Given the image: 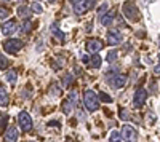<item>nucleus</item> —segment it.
I'll list each match as a JSON object with an SVG mask.
<instances>
[{"label": "nucleus", "instance_id": "nucleus-17", "mask_svg": "<svg viewBox=\"0 0 160 142\" xmlns=\"http://www.w3.org/2000/svg\"><path fill=\"white\" fill-rule=\"evenodd\" d=\"M32 29V21H29V19H26V21H22V24H21V27H19V31L22 32V34H28L29 31Z\"/></svg>", "mask_w": 160, "mask_h": 142}, {"label": "nucleus", "instance_id": "nucleus-25", "mask_svg": "<svg viewBox=\"0 0 160 142\" xmlns=\"http://www.w3.org/2000/svg\"><path fill=\"white\" fill-rule=\"evenodd\" d=\"M99 99H101L102 102H112V97L108 96L106 93H99Z\"/></svg>", "mask_w": 160, "mask_h": 142}, {"label": "nucleus", "instance_id": "nucleus-10", "mask_svg": "<svg viewBox=\"0 0 160 142\" xmlns=\"http://www.w3.org/2000/svg\"><path fill=\"white\" fill-rule=\"evenodd\" d=\"M122 40H123V37H122V34H120L118 31H109L108 32V42H109V45H118V43H122Z\"/></svg>", "mask_w": 160, "mask_h": 142}, {"label": "nucleus", "instance_id": "nucleus-5", "mask_svg": "<svg viewBox=\"0 0 160 142\" xmlns=\"http://www.w3.org/2000/svg\"><path fill=\"white\" fill-rule=\"evenodd\" d=\"M123 13L127 15V18L128 19H131V21H139V11H138V8H136V5L135 3H131V2H127L125 5H123Z\"/></svg>", "mask_w": 160, "mask_h": 142}, {"label": "nucleus", "instance_id": "nucleus-11", "mask_svg": "<svg viewBox=\"0 0 160 142\" xmlns=\"http://www.w3.org/2000/svg\"><path fill=\"white\" fill-rule=\"evenodd\" d=\"M16 31V21H13V19H8L3 22L2 26V34L3 35H11V34H15Z\"/></svg>", "mask_w": 160, "mask_h": 142}, {"label": "nucleus", "instance_id": "nucleus-24", "mask_svg": "<svg viewBox=\"0 0 160 142\" xmlns=\"http://www.w3.org/2000/svg\"><path fill=\"white\" fill-rule=\"evenodd\" d=\"M53 34H55V37L58 38L59 42H64V35H62V32H61V31H56L55 26H53Z\"/></svg>", "mask_w": 160, "mask_h": 142}, {"label": "nucleus", "instance_id": "nucleus-4", "mask_svg": "<svg viewBox=\"0 0 160 142\" xmlns=\"http://www.w3.org/2000/svg\"><path fill=\"white\" fill-rule=\"evenodd\" d=\"M122 137L125 142H138V131L133 126L125 125L122 128Z\"/></svg>", "mask_w": 160, "mask_h": 142}, {"label": "nucleus", "instance_id": "nucleus-31", "mask_svg": "<svg viewBox=\"0 0 160 142\" xmlns=\"http://www.w3.org/2000/svg\"><path fill=\"white\" fill-rule=\"evenodd\" d=\"M7 16H8V11H7L5 8H2V21H3V22H5V18H7Z\"/></svg>", "mask_w": 160, "mask_h": 142}, {"label": "nucleus", "instance_id": "nucleus-36", "mask_svg": "<svg viewBox=\"0 0 160 142\" xmlns=\"http://www.w3.org/2000/svg\"><path fill=\"white\" fill-rule=\"evenodd\" d=\"M18 2H26V0H18Z\"/></svg>", "mask_w": 160, "mask_h": 142}, {"label": "nucleus", "instance_id": "nucleus-12", "mask_svg": "<svg viewBox=\"0 0 160 142\" xmlns=\"http://www.w3.org/2000/svg\"><path fill=\"white\" fill-rule=\"evenodd\" d=\"M87 50L96 54L98 51H101V50H102V43H101L99 40H96V38H90V40L87 42Z\"/></svg>", "mask_w": 160, "mask_h": 142}, {"label": "nucleus", "instance_id": "nucleus-9", "mask_svg": "<svg viewBox=\"0 0 160 142\" xmlns=\"http://www.w3.org/2000/svg\"><path fill=\"white\" fill-rule=\"evenodd\" d=\"M146 97H148V93H146L144 88H138L136 93H135V99H133V107L141 109L146 102Z\"/></svg>", "mask_w": 160, "mask_h": 142}, {"label": "nucleus", "instance_id": "nucleus-13", "mask_svg": "<svg viewBox=\"0 0 160 142\" xmlns=\"http://www.w3.org/2000/svg\"><path fill=\"white\" fill-rule=\"evenodd\" d=\"M5 142H16L18 140V130L16 128H10L7 133H3Z\"/></svg>", "mask_w": 160, "mask_h": 142}, {"label": "nucleus", "instance_id": "nucleus-28", "mask_svg": "<svg viewBox=\"0 0 160 142\" xmlns=\"http://www.w3.org/2000/svg\"><path fill=\"white\" fill-rule=\"evenodd\" d=\"M0 59H2V61H0V66H2V69H5L7 67V64H8V61H7V58L2 54V56H0Z\"/></svg>", "mask_w": 160, "mask_h": 142}, {"label": "nucleus", "instance_id": "nucleus-22", "mask_svg": "<svg viewBox=\"0 0 160 142\" xmlns=\"http://www.w3.org/2000/svg\"><path fill=\"white\" fill-rule=\"evenodd\" d=\"M117 56H118V53H117L115 50H112V51H109V53H108V58H106V61H108V62H114V61L117 59Z\"/></svg>", "mask_w": 160, "mask_h": 142}, {"label": "nucleus", "instance_id": "nucleus-1", "mask_svg": "<svg viewBox=\"0 0 160 142\" xmlns=\"http://www.w3.org/2000/svg\"><path fill=\"white\" fill-rule=\"evenodd\" d=\"M83 104L90 112H95L99 109V94H96L95 91L91 89H87L85 94H83Z\"/></svg>", "mask_w": 160, "mask_h": 142}, {"label": "nucleus", "instance_id": "nucleus-34", "mask_svg": "<svg viewBox=\"0 0 160 142\" xmlns=\"http://www.w3.org/2000/svg\"><path fill=\"white\" fill-rule=\"evenodd\" d=\"M2 2H3V3H5V2H7V3H8V2H10V0H2Z\"/></svg>", "mask_w": 160, "mask_h": 142}, {"label": "nucleus", "instance_id": "nucleus-35", "mask_svg": "<svg viewBox=\"0 0 160 142\" xmlns=\"http://www.w3.org/2000/svg\"><path fill=\"white\" fill-rule=\"evenodd\" d=\"M69 2H74V3H75V2H77V0H69Z\"/></svg>", "mask_w": 160, "mask_h": 142}, {"label": "nucleus", "instance_id": "nucleus-26", "mask_svg": "<svg viewBox=\"0 0 160 142\" xmlns=\"http://www.w3.org/2000/svg\"><path fill=\"white\" fill-rule=\"evenodd\" d=\"M118 117L122 118V120H128V118H130V115L127 113V110H125V109H122V110L118 112Z\"/></svg>", "mask_w": 160, "mask_h": 142}, {"label": "nucleus", "instance_id": "nucleus-19", "mask_svg": "<svg viewBox=\"0 0 160 142\" xmlns=\"http://www.w3.org/2000/svg\"><path fill=\"white\" fill-rule=\"evenodd\" d=\"M101 58L98 56V54H95V56H93L91 58V61H90V64H91V67H95V69H99L101 67Z\"/></svg>", "mask_w": 160, "mask_h": 142}, {"label": "nucleus", "instance_id": "nucleus-7", "mask_svg": "<svg viewBox=\"0 0 160 142\" xmlns=\"http://www.w3.org/2000/svg\"><path fill=\"white\" fill-rule=\"evenodd\" d=\"M3 48H5L7 53L15 54V53H18V51L22 48V42L18 40V38H10V40H7V42L3 43Z\"/></svg>", "mask_w": 160, "mask_h": 142}, {"label": "nucleus", "instance_id": "nucleus-38", "mask_svg": "<svg viewBox=\"0 0 160 142\" xmlns=\"http://www.w3.org/2000/svg\"><path fill=\"white\" fill-rule=\"evenodd\" d=\"M50 2H55V0H50Z\"/></svg>", "mask_w": 160, "mask_h": 142}, {"label": "nucleus", "instance_id": "nucleus-2", "mask_svg": "<svg viewBox=\"0 0 160 142\" xmlns=\"http://www.w3.org/2000/svg\"><path fill=\"white\" fill-rule=\"evenodd\" d=\"M18 123H19V128L24 133H28V131L32 130V118H31V115L28 112H21L18 115Z\"/></svg>", "mask_w": 160, "mask_h": 142}, {"label": "nucleus", "instance_id": "nucleus-21", "mask_svg": "<svg viewBox=\"0 0 160 142\" xmlns=\"http://www.w3.org/2000/svg\"><path fill=\"white\" fill-rule=\"evenodd\" d=\"M32 11L34 13H37V15H40V13H43V8H42V5H40L38 2H32Z\"/></svg>", "mask_w": 160, "mask_h": 142}, {"label": "nucleus", "instance_id": "nucleus-29", "mask_svg": "<svg viewBox=\"0 0 160 142\" xmlns=\"http://www.w3.org/2000/svg\"><path fill=\"white\" fill-rule=\"evenodd\" d=\"M64 66V61H62V58H61V61H56L55 64H53V67H55V69H61Z\"/></svg>", "mask_w": 160, "mask_h": 142}, {"label": "nucleus", "instance_id": "nucleus-15", "mask_svg": "<svg viewBox=\"0 0 160 142\" xmlns=\"http://www.w3.org/2000/svg\"><path fill=\"white\" fill-rule=\"evenodd\" d=\"M112 22H114V13H108V15H102L101 16V24L106 26V27L111 26Z\"/></svg>", "mask_w": 160, "mask_h": 142}, {"label": "nucleus", "instance_id": "nucleus-32", "mask_svg": "<svg viewBox=\"0 0 160 142\" xmlns=\"http://www.w3.org/2000/svg\"><path fill=\"white\" fill-rule=\"evenodd\" d=\"M82 61H83L85 64H88V62H90V58H88L87 54H83V56H82Z\"/></svg>", "mask_w": 160, "mask_h": 142}, {"label": "nucleus", "instance_id": "nucleus-3", "mask_svg": "<svg viewBox=\"0 0 160 142\" xmlns=\"http://www.w3.org/2000/svg\"><path fill=\"white\" fill-rule=\"evenodd\" d=\"M127 75H123V73H114V75H111L109 78H108V82H109V85L112 86V88H115V89H118V88H123L125 85H127Z\"/></svg>", "mask_w": 160, "mask_h": 142}, {"label": "nucleus", "instance_id": "nucleus-33", "mask_svg": "<svg viewBox=\"0 0 160 142\" xmlns=\"http://www.w3.org/2000/svg\"><path fill=\"white\" fill-rule=\"evenodd\" d=\"M154 73H155V75H160V64H158V66L154 69Z\"/></svg>", "mask_w": 160, "mask_h": 142}, {"label": "nucleus", "instance_id": "nucleus-6", "mask_svg": "<svg viewBox=\"0 0 160 142\" xmlns=\"http://www.w3.org/2000/svg\"><path fill=\"white\" fill-rule=\"evenodd\" d=\"M93 7H95V0H77L74 3V10L77 15H83L85 11H88Z\"/></svg>", "mask_w": 160, "mask_h": 142}, {"label": "nucleus", "instance_id": "nucleus-23", "mask_svg": "<svg viewBox=\"0 0 160 142\" xmlns=\"http://www.w3.org/2000/svg\"><path fill=\"white\" fill-rule=\"evenodd\" d=\"M72 80H74V75H72V73H68V75L64 77V80H62L64 86H69V85L72 83Z\"/></svg>", "mask_w": 160, "mask_h": 142}, {"label": "nucleus", "instance_id": "nucleus-20", "mask_svg": "<svg viewBox=\"0 0 160 142\" xmlns=\"http://www.w3.org/2000/svg\"><path fill=\"white\" fill-rule=\"evenodd\" d=\"M5 78H7V82H10V83H15V82H16V78H18L16 70H10V72H7Z\"/></svg>", "mask_w": 160, "mask_h": 142}, {"label": "nucleus", "instance_id": "nucleus-27", "mask_svg": "<svg viewBox=\"0 0 160 142\" xmlns=\"http://www.w3.org/2000/svg\"><path fill=\"white\" fill-rule=\"evenodd\" d=\"M108 10H109V3L106 2V3L101 5V8H99V11H98V13H99V16H102V13H104V11H108Z\"/></svg>", "mask_w": 160, "mask_h": 142}, {"label": "nucleus", "instance_id": "nucleus-18", "mask_svg": "<svg viewBox=\"0 0 160 142\" xmlns=\"http://www.w3.org/2000/svg\"><path fill=\"white\" fill-rule=\"evenodd\" d=\"M122 133H117V131H112L111 136H109V142H122Z\"/></svg>", "mask_w": 160, "mask_h": 142}, {"label": "nucleus", "instance_id": "nucleus-39", "mask_svg": "<svg viewBox=\"0 0 160 142\" xmlns=\"http://www.w3.org/2000/svg\"><path fill=\"white\" fill-rule=\"evenodd\" d=\"M68 142H72V140H68Z\"/></svg>", "mask_w": 160, "mask_h": 142}, {"label": "nucleus", "instance_id": "nucleus-37", "mask_svg": "<svg viewBox=\"0 0 160 142\" xmlns=\"http://www.w3.org/2000/svg\"><path fill=\"white\" fill-rule=\"evenodd\" d=\"M158 46H160V38H158Z\"/></svg>", "mask_w": 160, "mask_h": 142}, {"label": "nucleus", "instance_id": "nucleus-30", "mask_svg": "<svg viewBox=\"0 0 160 142\" xmlns=\"http://www.w3.org/2000/svg\"><path fill=\"white\" fill-rule=\"evenodd\" d=\"M7 120H8V117L5 113H2V131L5 133V123H7Z\"/></svg>", "mask_w": 160, "mask_h": 142}, {"label": "nucleus", "instance_id": "nucleus-16", "mask_svg": "<svg viewBox=\"0 0 160 142\" xmlns=\"http://www.w3.org/2000/svg\"><path fill=\"white\" fill-rule=\"evenodd\" d=\"M16 13H18V16H19V18H29V15L32 13V8H28V7H19V8L16 10Z\"/></svg>", "mask_w": 160, "mask_h": 142}, {"label": "nucleus", "instance_id": "nucleus-8", "mask_svg": "<svg viewBox=\"0 0 160 142\" xmlns=\"http://www.w3.org/2000/svg\"><path fill=\"white\" fill-rule=\"evenodd\" d=\"M75 104H77V93L75 91H71L68 99L64 101V104H62V112L64 113H71L74 109H75Z\"/></svg>", "mask_w": 160, "mask_h": 142}, {"label": "nucleus", "instance_id": "nucleus-14", "mask_svg": "<svg viewBox=\"0 0 160 142\" xmlns=\"http://www.w3.org/2000/svg\"><path fill=\"white\" fill-rule=\"evenodd\" d=\"M7 102H8V94H7V88L5 85L0 86V104H2V107L7 106Z\"/></svg>", "mask_w": 160, "mask_h": 142}]
</instances>
